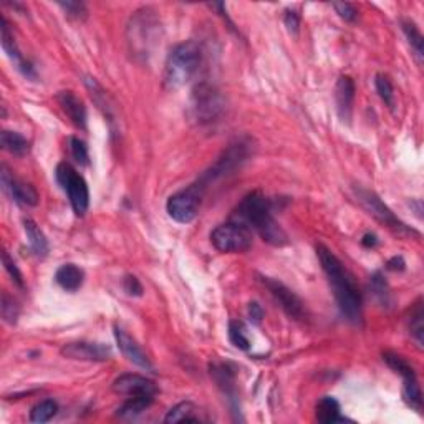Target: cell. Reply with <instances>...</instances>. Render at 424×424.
<instances>
[{
  "label": "cell",
  "mask_w": 424,
  "mask_h": 424,
  "mask_svg": "<svg viewBox=\"0 0 424 424\" xmlns=\"http://www.w3.org/2000/svg\"><path fill=\"white\" fill-rule=\"evenodd\" d=\"M370 289H371V292H373L375 299L378 300L383 307H389V304H391L389 287H388V284H386L385 277L381 272H375V274L371 275Z\"/></svg>",
  "instance_id": "cell-30"
},
{
  "label": "cell",
  "mask_w": 424,
  "mask_h": 424,
  "mask_svg": "<svg viewBox=\"0 0 424 424\" xmlns=\"http://www.w3.org/2000/svg\"><path fill=\"white\" fill-rule=\"evenodd\" d=\"M261 282L267 287L272 297L277 300V304L280 305L282 310L289 315L290 318L301 320L305 317V307L304 301L300 300V297L292 292L285 284H282L280 280L272 279V277H261Z\"/></svg>",
  "instance_id": "cell-11"
},
{
  "label": "cell",
  "mask_w": 424,
  "mask_h": 424,
  "mask_svg": "<svg viewBox=\"0 0 424 424\" xmlns=\"http://www.w3.org/2000/svg\"><path fill=\"white\" fill-rule=\"evenodd\" d=\"M56 101L77 128L87 130V108L73 92H60Z\"/></svg>",
  "instance_id": "cell-17"
},
{
  "label": "cell",
  "mask_w": 424,
  "mask_h": 424,
  "mask_svg": "<svg viewBox=\"0 0 424 424\" xmlns=\"http://www.w3.org/2000/svg\"><path fill=\"white\" fill-rule=\"evenodd\" d=\"M409 333H411L413 340L416 342L419 348H423L424 343V310H423V299H418L414 307L411 308L409 315Z\"/></svg>",
  "instance_id": "cell-26"
},
{
  "label": "cell",
  "mask_w": 424,
  "mask_h": 424,
  "mask_svg": "<svg viewBox=\"0 0 424 424\" xmlns=\"http://www.w3.org/2000/svg\"><path fill=\"white\" fill-rule=\"evenodd\" d=\"M361 244L365 247L373 249V247L378 246V237H376L375 234H365V235H363V239H361Z\"/></svg>",
  "instance_id": "cell-43"
},
{
  "label": "cell",
  "mask_w": 424,
  "mask_h": 424,
  "mask_svg": "<svg viewBox=\"0 0 424 424\" xmlns=\"http://www.w3.org/2000/svg\"><path fill=\"white\" fill-rule=\"evenodd\" d=\"M211 242L223 254L247 252L252 247V230L240 220H230L212 230Z\"/></svg>",
  "instance_id": "cell-6"
},
{
  "label": "cell",
  "mask_w": 424,
  "mask_h": 424,
  "mask_svg": "<svg viewBox=\"0 0 424 424\" xmlns=\"http://www.w3.org/2000/svg\"><path fill=\"white\" fill-rule=\"evenodd\" d=\"M60 353L70 360L80 361H106L110 360L113 351L105 343H93V342H73L65 343Z\"/></svg>",
  "instance_id": "cell-12"
},
{
  "label": "cell",
  "mask_w": 424,
  "mask_h": 424,
  "mask_svg": "<svg viewBox=\"0 0 424 424\" xmlns=\"http://www.w3.org/2000/svg\"><path fill=\"white\" fill-rule=\"evenodd\" d=\"M113 391L125 397H156L158 386L154 381L141 375L126 373L113 381Z\"/></svg>",
  "instance_id": "cell-14"
},
{
  "label": "cell",
  "mask_w": 424,
  "mask_h": 424,
  "mask_svg": "<svg viewBox=\"0 0 424 424\" xmlns=\"http://www.w3.org/2000/svg\"><path fill=\"white\" fill-rule=\"evenodd\" d=\"M404 266H406V263H404L403 257H393L386 263V267H388L389 270H404Z\"/></svg>",
  "instance_id": "cell-42"
},
{
  "label": "cell",
  "mask_w": 424,
  "mask_h": 424,
  "mask_svg": "<svg viewBox=\"0 0 424 424\" xmlns=\"http://www.w3.org/2000/svg\"><path fill=\"white\" fill-rule=\"evenodd\" d=\"M315 418H317L318 423L323 424L350 421V419L343 416L340 403L333 397H323L320 399L317 403V408H315Z\"/></svg>",
  "instance_id": "cell-20"
},
{
  "label": "cell",
  "mask_w": 424,
  "mask_h": 424,
  "mask_svg": "<svg viewBox=\"0 0 424 424\" xmlns=\"http://www.w3.org/2000/svg\"><path fill=\"white\" fill-rule=\"evenodd\" d=\"M159 32H161V22L156 15V11H153L151 7L136 11L128 23V44L131 54L148 60L158 44Z\"/></svg>",
  "instance_id": "cell-4"
},
{
  "label": "cell",
  "mask_w": 424,
  "mask_h": 424,
  "mask_svg": "<svg viewBox=\"0 0 424 424\" xmlns=\"http://www.w3.org/2000/svg\"><path fill=\"white\" fill-rule=\"evenodd\" d=\"M56 284L67 292H77L85 282V272L75 263H65L56 270Z\"/></svg>",
  "instance_id": "cell-21"
},
{
  "label": "cell",
  "mask_w": 424,
  "mask_h": 424,
  "mask_svg": "<svg viewBox=\"0 0 424 424\" xmlns=\"http://www.w3.org/2000/svg\"><path fill=\"white\" fill-rule=\"evenodd\" d=\"M55 177L56 182L62 186V189L67 192L75 214L80 216V218L87 214L89 206V191L82 174L75 171L68 163H60L56 166Z\"/></svg>",
  "instance_id": "cell-8"
},
{
  "label": "cell",
  "mask_w": 424,
  "mask_h": 424,
  "mask_svg": "<svg viewBox=\"0 0 424 424\" xmlns=\"http://www.w3.org/2000/svg\"><path fill=\"white\" fill-rule=\"evenodd\" d=\"M70 151H72V156L80 166H87L89 163V154H88V146L83 139L72 136L70 138Z\"/></svg>",
  "instance_id": "cell-34"
},
{
  "label": "cell",
  "mask_w": 424,
  "mask_h": 424,
  "mask_svg": "<svg viewBox=\"0 0 424 424\" xmlns=\"http://www.w3.org/2000/svg\"><path fill=\"white\" fill-rule=\"evenodd\" d=\"M353 194H355L356 201L360 202V206L363 207V209L368 212L371 218H375L376 220H378V223L386 225V227H389L391 230H394V232H398V234H416L418 235L416 230L409 229L406 224L401 223V220H399L397 216L393 214V211H391L389 207L375 194L373 191L363 189V187H355V189H353Z\"/></svg>",
  "instance_id": "cell-9"
},
{
  "label": "cell",
  "mask_w": 424,
  "mask_h": 424,
  "mask_svg": "<svg viewBox=\"0 0 424 424\" xmlns=\"http://www.w3.org/2000/svg\"><path fill=\"white\" fill-rule=\"evenodd\" d=\"M201 46L196 42H182L174 46L164 65V85L176 89L194 77L201 65Z\"/></svg>",
  "instance_id": "cell-3"
},
{
  "label": "cell",
  "mask_w": 424,
  "mask_h": 424,
  "mask_svg": "<svg viewBox=\"0 0 424 424\" xmlns=\"http://www.w3.org/2000/svg\"><path fill=\"white\" fill-rule=\"evenodd\" d=\"M2 186L4 191L11 196L13 202L23 207H35L39 206L40 196L37 189L28 182H23L20 179L13 177L6 166H2Z\"/></svg>",
  "instance_id": "cell-13"
},
{
  "label": "cell",
  "mask_w": 424,
  "mask_h": 424,
  "mask_svg": "<svg viewBox=\"0 0 424 424\" xmlns=\"http://www.w3.org/2000/svg\"><path fill=\"white\" fill-rule=\"evenodd\" d=\"M383 360L386 361V365L389 366L391 370H394L397 373H399L403 376V380L406 378H413V376H416V371L409 363L404 360L401 355H398V353L393 351H385L383 353Z\"/></svg>",
  "instance_id": "cell-29"
},
{
  "label": "cell",
  "mask_w": 424,
  "mask_h": 424,
  "mask_svg": "<svg viewBox=\"0 0 424 424\" xmlns=\"http://www.w3.org/2000/svg\"><path fill=\"white\" fill-rule=\"evenodd\" d=\"M333 8H335L338 15H340L343 20L347 22H353L356 18V8L348 2H335L333 4Z\"/></svg>",
  "instance_id": "cell-39"
},
{
  "label": "cell",
  "mask_w": 424,
  "mask_h": 424,
  "mask_svg": "<svg viewBox=\"0 0 424 424\" xmlns=\"http://www.w3.org/2000/svg\"><path fill=\"white\" fill-rule=\"evenodd\" d=\"M23 229H25L28 244H30L32 252L35 254L37 257H46L50 247H49V240H46L45 234L42 232V229L37 225L35 220L25 218L23 219Z\"/></svg>",
  "instance_id": "cell-22"
},
{
  "label": "cell",
  "mask_w": 424,
  "mask_h": 424,
  "mask_svg": "<svg viewBox=\"0 0 424 424\" xmlns=\"http://www.w3.org/2000/svg\"><path fill=\"white\" fill-rule=\"evenodd\" d=\"M166 423H201L202 418L199 414V409L194 403L191 401H182L171 408L164 418Z\"/></svg>",
  "instance_id": "cell-24"
},
{
  "label": "cell",
  "mask_w": 424,
  "mask_h": 424,
  "mask_svg": "<svg viewBox=\"0 0 424 424\" xmlns=\"http://www.w3.org/2000/svg\"><path fill=\"white\" fill-rule=\"evenodd\" d=\"M115 338L121 353H123L125 358H128V361H131L133 365L139 366V368H143L146 371H154L153 363L149 361V358L146 356V353L141 350L138 342H136L125 328H121L120 325H116L115 327Z\"/></svg>",
  "instance_id": "cell-15"
},
{
  "label": "cell",
  "mask_w": 424,
  "mask_h": 424,
  "mask_svg": "<svg viewBox=\"0 0 424 424\" xmlns=\"http://www.w3.org/2000/svg\"><path fill=\"white\" fill-rule=\"evenodd\" d=\"M153 397H130L128 401L123 403V406L118 408V418L121 419H135L141 413L146 411L153 404Z\"/></svg>",
  "instance_id": "cell-25"
},
{
  "label": "cell",
  "mask_w": 424,
  "mask_h": 424,
  "mask_svg": "<svg viewBox=\"0 0 424 424\" xmlns=\"http://www.w3.org/2000/svg\"><path fill=\"white\" fill-rule=\"evenodd\" d=\"M249 318H251V322L256 325L262 323L263 308L257 304V301H251V304H249Z\"/></svg>",
  "instance_id": "cell-41"
},
{
  "label": "cell",
  "mask_w": 424,
  "mask_h": 424,
  "mask_svg": "<svg viewBox=\"0 0 424 424\" xmlns=\"http://www.w3.org/2000/svg\"><path fill=\"white\" fill-rule=\"evenodd\" d=\"M403 398H404V401H406L408 406L413 408L414 411H418V413L423 411V393H421V388H419L418 376H413V378L404 380Z\"/></svg>",
  "instance_id": "cell-28"
},
{
  "label": "cell",
  "mask_w": 424,
  "mask_h": 424,
  "mask_svg": "<svg viewBox=\"0 0 424 424\" xmlns=\"http://www.w3.org/2000/svg\"><path fill=\"white\" fill-rule=\"evenodd\" d=\"M317 256L333 287V294L342 315L353 325H360L363 320V300L360 289L356 287L350 272L340 262V258L322 244L317 246Z\"/></svg>",
  "instance_id": "cell-1"
},
{
  "label": "cell",
  "mask_w": 424,
  "mask_h": 424,
  "mask_svg": "<svg viewBox=\"0 0 424 424\" xmlns=\"http://www.w3.org/2000/svg\"><path fill=\"white\" fill-rule=\"evenodd\" d=\"M0 310H2V318L6 320L7 323H17L18 313H20V308H18L17 301L8 297L7 294H2V301H0Z\"/></svg>",
  "instance_id": "cell-35"
},
{
  "label": "cell",
  "mask_w": 424,
  "mask_h": 424,
  "mask_svg": "<svg viewBox=\"0 0 424 424\" xmlns=\"http://www.w3.org/2000/svg\"><path fill=\"white\" fill-rule=\"evenodd\" d=\"M211 376L214 378L216 383L220 389L224 391V394H227L230 404H232L234 411L237 413V391H235V371L227 363H216L211 365Z\"/></svg>",
  "instance_id": "cell-19"
},
{
  "label": "cell",
  "mask_w": 424,
  "mask_h": 424,
  "mask_svg": "<svg viewBox=\"0 0 424 424\" xmlns=\"http://www.w3.org/2000/svg\"><path fill=\"white\" fill-rule=\"evenodd\" d=\"M204 192L197 186H189L185 191L173 194L166 202V211L169 218L179 224H189L199 214L201 201Z\"/></svg>",
  "instance_id": "cell-10"
},
{
  "label": "cell",
  "mask_w": 424,
  "mask_h": 424,
  "mask_svg": "<svg viewBox=\"0 0 424 424\" xmlns=\"http://www.w3.org/2000/svg\"><path fill=\"white\" fill-rule=\"evenodd\" d=\"M251 153H252L251 141L249 139L234 141V143L229 144V148L220 154L218 161L212 164V168L207 169V171L197 179L194 186H197L202 192H204L212 182L218 181L220 177L227 176V174L242 166V164L247 161V158L251 156Z\"/></svg>",
  "instance_id": "cell-5"
},
{
  "label": "cell",
  "mask_w": 424,
  "mask_h": 424,
  "mask_svg": "<svg viewBox=\"0 0 424 424\" xmlns=\"http://www.w3.org/2000/svg\"><path fill=\"white\" fill-rule=\"evenodd\" d=\"M284 22H285L287 30H289L290 34H294V35L299 34V28H300V15H299V13L294 12V11H287Z\"/></svg>",
  "instance_id": "cell-40"
},
{
  "label": "cell",
  "mask_w": 424,
  "mask_h": 424,
  "mask_svg": "<svg viewBox=\"0 0 424 424\" xmlns=\"http://www.w3.org/2000/svg\"><path fill=\"white\" fill-rule=\"evenodd\" d=\"M191 110L194 120L201 125L218 121L225 110V101L220 93L209 83H199L192 89Z\"/></svg>",
  "instance_id": "cell-7"
},
{
  "label": "cell",
  "mask_w": 424,
  "mask_h": 424,
  "mask_svg": "<svg viewBox=\"0 0 424 424\" xmlns=\"http://www.w3.org/2000/svg\"><path fill=\"white\" fill-rule=\"evenodd\" d=\"M237 218L240 223L252 225L270 246L284 247L289 244V235L274 218L270 199H267L261 191H254L244 197L239 204Z\"/></svg>",
  "instance_id": "cell-2"
},
{
  "label": "cell",
  "mask_w": 424,
  "mask_h": 424,
  "mask_svg": "<svg viewBox=\"0 0 424 424\" xmlns=\"http://www.w3.org/2000/svg\"><path fill=\"white\" fill-rule=\"evenodd\" d=\"M2 263H4V267H6V270L8 272V275L12 277V280L15 282V284L18 287H20V289H23V287H25V282H23L22 272L18 270L17 263L13 262V258L11 256H8L7 251L2 252Z\"/></svg>",
  "instance_id": "cell-37"
},
{
  "label": "cell",
  "mask_w": 424,
  "mask_h": 424,
  "mask_svg": "<svg viewBox=\"0 0 424 424\" xmlns=\"http://www.w3.org/2000/svg\"><path fill=\"white\" fill-rule=\"evenodd\" d=\"M355 82L351 77H343L338 78L337 88H335V100H337V110L338 115L343 121H350L351 111H353V101H355Z\"/></svg>",
  "instance_id": "cell-18"
},
{
  "label": "cell",
  "mask_w": 424,
  "mask_h": 424,
  "mask_svg": "<svg viewBox=\"0 0 424 424\" xmlns=\"http://www.w3.org/2000/svg\"><path fill=\"white\" fill-rule=\"evenodd\" d=\"M401 27H403L404 35H406V39L409 42V45H411V49L414 50V55H416L418 63L421 65L423 56H424V50H423L424 37L421 34V30H419L418 25L413 20H403Z\"/></svg>",
  "instance_id": "cell-27"
},
{
  "label": "cell",
  "mask_w": 424,
  "mask_h": 424,
  "mask_svg": "<svg viewBox=\"0 0 424 424\" xmlns=\"http://www.w3.org/2000/svg\"><path fill=\"white\" fill-rule=\"evenodd\" d=\"M58 6L63 8V12L67 13L73 20H85L88 17L87 6L83 2H75V0H67V2H58Z\"/></svg>",
  "instance_id": "cell-36"
},
{
  "label": "cell",
  "mask_w": 424,
  "mask_h": 424,
  "mask_svg": "<svg viewBox=\"0 0 424 424\" xmlns=\"http://www.w3.org/2000/svg\"><path fill=\"white\" fill-rule=\"evenodd\" d=\"M0 144H2V148L6 149L7 153L18 158L27 156V154L30 153V141L20 133H15V131L4 130L2 135H0Z\"/></svg>",
  "instance_id": "cell-23"
},
{
  "label": "cell",
  "mask_w": 424,
  "mask_h": 424,
  "mask_svg": "<svg viewBox=\"0 0 424 424\" xmlns=\"http://www.w3.org/2000/svg\"><path fill=\"white\" fill-rule=\"evenodd\" d=\"M375 87H376V92H378L380 98L385 101V105L393 110L394 108V88H393V85H391L389 78L383 73H378L375 78Z\"/></svg>",
  "instance_id": "cell-33"
},
{
  "label": "cell",
  "mask_w": 424,
  "mask_h": 424,
  "mask_svg": "<svg viewBox=\"0 0 424 424\" xmlns=\"http://www.w3.org/2000/svg\"><path fill=\"white\" fill-rule=\"evenodd\" d=\"M56 411H58V404H56L54 399H45V401H40L39 404H35V406L32 408L30 421L40 423V424L46 423L55 416Z\"/></svg>",
  "instance_id": "cell-31"
},
{
  "label": "cell",
  "mask_w": 424,
  "mask_h": 424,
  "mask_svg": "<svg viewBox=\"0 0 424 424\" xmlns=\"http://www.w3.org/2000/svg\"><path fill=\"white\" fill-rule=\"evenodd\" d=\"M123 287L125 292L131 297H141L143 295V285H141V282L138 277L135 275H126L123 280Z\"/></svg>",
  "instance_id": "cell-38"
},
{
  "label": "cell",
  "mask_w": 424,
  "mask_h": 424,
  "mask_svg": "<svg viewBox=\"0 0 424 424\" xmlns=\"http://www.w3.org/2000/svg\"><path fill=\"white\" fill-rule=\"evenodd\" d=\"M2 27H0V30H2V46L4 51H6L8 58L12 60V63L15 65L18 72H20L23 77L32 78L34 80L37 77L34 67H32V63H28L25 58H23V55L20 54V50H18L17 42L13 39V34L11 32V28H8V22L6 20V17H2Z\"/></svg>",
  "instance_id": "cell-16"
},
{
  "label": "cell",
  "mask_w": 424,
  "mask_h": 424,
  "mask_svg": "<svg viewBox=\"0 0 424 424\" xmlns=\"http://www.w3.org/2000/svg\"><path fill=\"white\" fill-rule=\"evenodd\" d=\"M229 340L235 348H239V350L247 351L249 348H251L246 327H244L242 322H237V320H232V322L229 323Z\"/></svg>",
  "instance_id": "cell-32"
}]
</instances>
